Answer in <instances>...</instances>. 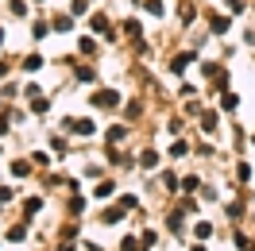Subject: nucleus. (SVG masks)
I'll return each mask as SVG.
<instances>
[{
  "instance_id": "nucleus-1",
  "label": "nucleus",
  "mask_w": 255,
  "mask_h": 251,
  "mask_svg": "<svg viewBox=\"0 0 255 251\" xmlns=\"http://www.w3.org/2000/svg\"><path fill=\"white\" fill-rule=\"evenodd\" d=\"M213 31H228V16H216L213 19Z\"/></svg>"
}]
</instances>
